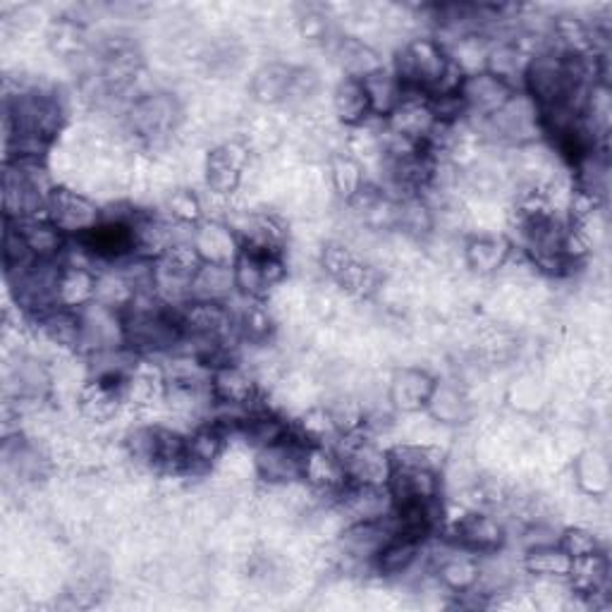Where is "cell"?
<instances>
[{"label":"cell","instance_id":"obj_1","mask_svg":"<svg viewBox=\"0 0 612 612\" xmlns=\"http://www.w3.org/2000/svg\"><path fill=\"white\" fill-rule=\"evenodd\" d=\"M450 66V53L438 39L419 37L407 41L395 56V77L400 80L404 93H419V97H431L438 82Z\"/></svg>","mask_w":612,"mask_h":612},{"label":"cell","instance_id":"obj_2","mask_svg":"<svg viewBox=\"0 0 612 612\" xmlns=\"http://www.w3.org/2000/svg\"><path fill=\"white\" fill-rule=\"evenodd\" d=\"M234 269V285L242 297L249 300L263 302L271 294L273 288L280 285V280L285 278V261L282 254H273V251H257V249H242L232 263Z\"/></svg>","mask_w":612,"mask_h":612},{"label":"cell","instance_id":"obj_3","mask_svg":"<svg viewBox=\"0 0 612 612\" xmlns=\"http://www.w3.org/2000/svg\"><path fill=\"white\" fill-rule=\"evenodd\" d=\"M307 450L309 443L302 433L292 429L280 443L257 450V474L271 485H294L297 481H302Z\"/></svg>","mask_w":612,"mask_h":612},{"label":"cell","instance_id":"obj_4","mask_svg":"<svg viewBox=\"0 0 612 612\" xmlns=\"http://www.w3.org/2000/svg\"><path fill=\"white\" fill-rule=\"evenodd\" d=\"M180 120V108L178 101L168 97V93H149V97H141L130 106V130L141 141H163L178 128Z\"/></svg>","mask_w":612,"mask_h":612},{"label":"cell","instance_id":"obj_5","mask_svg":"<svg viewBox=\"0 0 612 612\" xmlns=\"http://www.w3.org/2000/svg\"><path fill=\"white\" fill-rule=\"evenodd\" d=\"M49 221L66 234L80 238L101 223V209L82 192L56 187L49 201Z\"/></svg>","mask_w":612,"mask_h":612},{"label":"cell","instance_id":"obj_6","mask_svg":"<svg viewBox=\"0 0 612 612\" xmlns=\"http://www.w3.org/2000/svg\"><path fill=\"white\" fill-rule=\"evenodd\" d=\"M211 392L215 404H230V407H247L251 412L265 410L261 402V388L254 379V373H249L238 362H228L215 367L211 371Z\"/></svg>","mask_w":612,"mask_h":612},{"label":"cell","instance_id":"obj_7","mask_svg":"<svg viewBox=\"0 0 612 612\" xmlns=\"http://www.w3.org/2000/svg\"><path fill=\"white\" fill-rule=\"evenodd\" d=\"M505 539H508L505 524H502L498 516L481 510L464 512V516H460L452 526V543L462 545L476 555L498 553L502 543H505Z\"/></svg>","mask_w":612,"mask_h":612},{"label":"cell","instance_id":"obj_8","mask_svg":"<svg viewBox=\"0 0 612 612\" xmlns=\"http://www.w3.org/2000/svg\"><path fill=\"white\" fill-rule=\"evenodd\" d=\"M249 165V149L242 141H225L215 147L207 159V184L211 194L228 197L240 190L244 170Z\"/></svg>","mask_w":612,"mask_h":612},{"label":"cell","instance_id":"obj_9","mask_svg":"<svg viewBox=\"0 0 612 612\" xmlns=\"http://www.w3.org/2000/svg\"><path fill=\"white\" fill-rule=\"evenodd\" d=\"M514 91L516 89H512L510 84L498 80L495 74L485 70L469 72L460 89L462 99L466 103V116H476L479 120L498 113L500 108L514 97Z\"/></svg>","mask_w":612,"mask_h":612},{"label":"cell","instance_id":"obj_10","mask_svg":"<svg viewBox=\"0 0 612 612\" xmlns=\"http://www.w3.org/2000/svg\"><path fill=\"white\" fill-rule=\"evenodd\" d=\"M435 379L423 369H402L392 375L388 388V402L404 414L427 410V404L435 390Z\"/></svg>","mask_w":612,"mask_h":612},{"label":"cell","instance_id":"obj_11","mask_svg":"<svg viewBox=\"0 0 612 612\" xmlns=\"http://www.w3.org/2000/svg\"><path fill=\"white\" fill-rule=\"evenodd\" d=\"M228 433L215 421H207L187 435L184 474H203L223 458Z\"/></svg>","mask_w":612,"mask_h":612},{"label":"cell","instance_id":"obj_12","mask_svg":"<svg viewBox=\"0 0 612 612\" xmlns=\"http://www.w3.org/2000/svg\"><path fill=\"white\" fill-rule=\"evenodd\" d=\"M512 259V242L498 234H479L464 247V263L479 275H493Z\"/></svg>","mask_w":612,"mask_h":612},{"label":"cell","instance_id":"obj_13","mask_svg":"<svg viewBox=\"0 0 612 612\" xmlns=\"http://www.w3.org/2000/svg\"><path fill=\"white\" fill-rule=\"evenodd\" d=\"M238 292L234 269L228 263L203 261L192 278V302H230Z\"/></svg>","mask_w":612,"mask_h":612},{"label":"cell","instance_id":"obj_14","mask_svg":"<svg viewBox=\"0 0 612 612\" xmlns=\"http://www.w3.org/2000/svg\"><path fill=\"white\" fill-rule=\"evenodd\" d=\"M423 541L407 536V533H395L373 560V570L381 576H404L410 574L414 564L421 560Z\"/></svg>","mask_w":612,"mask_h":612},{"label":"cell","instance_id":"obj_15","mask_svg":"<svg viewBox=\"0 0 612 612\" xmlns=\"http://www.w3.org/2000/svg\"><path fill=\"white\" fill-rule=\"evenodd\" d=\"M194 247L201 261L209 263H228L232 265L240 254V240L234 238L230 225L203 223L194 230Z\"/></svg>","mask_w":612,"mask_h":612},{"label":"cell","instance_id":"obj_16","mask_svg":"<svg viewBox=\"0 0 612 612\" xmlns=\"http://www.w3.org/2000/svg\"><path fill=\"white\" fill-rule=\"evenodd\" d=\"M97 280L99 273L82 265H68L62 269L60 288H58V304L68 309H84L97 300Z\"/></svg>","mask_w":612,"mask_h":612},{"label":"cell","instance_id":"obj_17","mask_svg":"<svg viewBox=\"0 0 612 612\" xmlns=\"http://www.w3.org/2000/svg\"><path fill=\"white\" fill-rule=\"evenodd\" d=\"M362 84H364V91L369 97L371 116L388 118L404 99V89H402L400 80L395 77V72H390L385 68L375 70L369 77H364Z\"/></svg>","mask_w":612,"mask_h":612},{"label":"cell","instance_id":"obj_18","mask_svg":"<svg viewBox=\"0 0 612 612\" xmlns=\"http://www.w3.org/2000/svg\"><path fill=\"white\" fill-rule=\"evenodd\" d=\"M522 568L531 576L555 582V579H570L572 558L564 553L558 543L539 545V548H529L522 560Z\"/></svg>","mask_w":612,"mask_h":612},{"label":"cell","instance_id":"obj_19","mask_svg":"<svg viewBox=\"0 0 612 612\" xmlns=\"http://www.w3.org/2000/svg\"><path fill=\"white\" fill-rule=\"evenodd\" d=\"M333 111L338 120L350 124V128H357V124H362L371 116V106L362 80L344 77L333 91Z\"/></svg>","mask_w":612,"mask_h":612},{"label":"cell","instance_id":"obj_20","mask_svg":"<svg viewBox=\"0 0 612 612\" xmlns=\"http://www.w3.org/2000/svg\"><path fill=\"white\" fill-rule=\"evenodd\" d=\"M335 56L340 60L344 74L354 77V80H364V77H369L371 72L383 68L379 53H375L367 41L354 37H342L335 43Z\"/></svg>","mask_w":612,"mask_h":612},{"label":"cell","instance_id":"obj_21","mask_svg":"<svg viewBox=\"0 0 612 612\" xmlns=\"http://www.w3.org/2000/svg\"><path fill=\"white\" fill-rule=\"evenodd\" d=\"M39 259L34 251H31L27 238H24V232L6 221V234H3V263H6V275L12 278V275H18L27 269H31V265H34Z\"/></svg>","mask_w":612,"mask_h":612},{"label":"cell","instance_id":"obj_22","mask_svg":"<svg viewBox=\"0 0 612 612\" xmlns=\"http://www.w3.org/2000/svg\"><path fill=\"white\" fill-rule=\"evenodd\" d=\"M331 180L338 194L348 203L367 187L364 170L352 155H335L331 163Z\"/></svg>","mask_w":612,"mask_h":612},{"label":"cell","instance_id":"obj_23","mask_svg":"<svg viewBox=\"0 0 612 612\" xmlns=\"http://www.w3.org/2000/svg\"><path fill=\"white\" fill-rule=\"evenodd\" d=\"M427 410L443 423H460L466 417V400L460 388L448 383H435L433 395L427 404Z\"/></svg>","mask_w":612,"mask_h":612},{"label":"cell","instance_id":"obj_24","mask_svg":"<svg viewBox=\"0 0 612 612\" xmlns=\"http://www.w3.org/2000/svg\"><path fill=\"white\" fill-rule=\"evenodd\" d=\"M292 72L285 66H269L263 68L254 80V93L263 103H280L288 99V91L292 84Z\"/></svg>","mask_w":612,"mask_h":612},{"label":"cell","instance_id":"obj_25","mask_svg":"<svg viewBox=\"0 0 612 612\" xmlns=\"http://www.w3.org/2000/svg\"><path fill=\"white\" fill-rule=\"evenodd\" d=\"M558 545L562 548L564 553H568L572 560L576 558H586V555H593V553H601L603 545L599 541V536L586 526H570V529H562L560 531V539H558Z\"/></svg>","mask_w":612,"mask_h":612},{"label":"cell","instance_id":"obj_26","mask_svg":"<svg viewBox=\"0 0 612 612\" xmlns=\"http://www.w3.org/2000/svg\"><path fill=\"white\" fill-rule=\"evenodd\" d=\"M168 218L175 223L182 225H197L199 218L203 213V207L197 194L187 192V190H178L168 197Z\"/></svg>","mask_w":612,"mask_h":612}]
</instances>
